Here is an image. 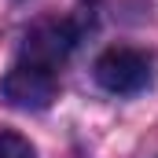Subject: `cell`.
Listing matches in <instances>:
<instances>
[{"label": "cell", "instance_id": "obj_3", "mask_svg": "<svg viewBox=\"0 0 158 158\" xmlns=\"http://www.w3.org/2000/svg\"><path fill=\"white\" fill-rule=\"evenodd\" d=\"M0 88H4V99L11 107H19V110H48L52 99L59 96V77L48 66L19 59L7 70V77L0 81Z\"/></svg>", "mask_w": 158, "mask_h": 158}, {"label": "cell", "instance_id": "obj_1", "mask_svg": "<svg viewBox=\"0 0 158 158\" xmlns=\"http://www.w3.org/2000/svg\"><path fill=\"white\" fill-rule=\"evenodd\" d=\"M81 11L66 15V19H44L37 26H30L26 37H22V48H19V59L48 66V70H59L70 59V52L77 48V40L85 37V15Z\"/></svg>", "mask_w": 158, "mask_h": 158}, {"label": "cell", "instance_id": "obj_4", "mask_svg": "<svg viewBox=\"0 0 158 158\" xmlns=\"http://www.w3.org/2000/svg\"><path fill=\"white\" fill-rule=\"evenodd\" d=\"M0 158H33V143L11 129H0Z\"/></svg>", "mask_w": 158, "mask_h": 158}, {"label": "cell", "instance_id": "obj_2", "mask_svg": "<svg viewBox=\"0 0 158 158\" xmlns=\"http://www.w3.org/2000/svg\"><path fill=\"white\" fill-rule=\"evenodd\" d=\"M151 66H155V63H151L147 52L114 44V48H107V52L96 59V81H99L107 92L132 96V92H140V88L151 81Z\"/></svg>", "mask_w": 158, "mask_h": 158}]
</instances>
